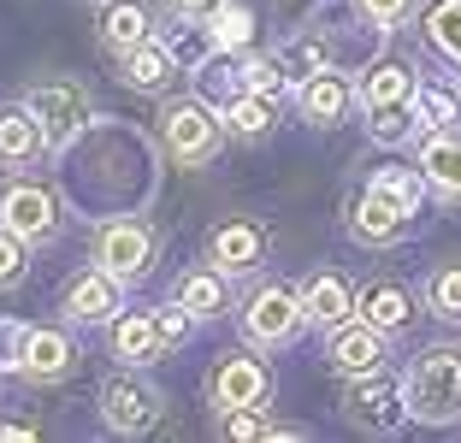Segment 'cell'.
Returning a JSON list of instances; mask_svg holds the SVG:
<instances>
[{
	"label": "cell",
	"instance_id": "8d00e7d4",
	"mask_svg": "<svg viewBox=\"0 0 461 443\" xmlns=\"http://www.w3.org/2000/svg\"><path fill=\"white\" fill-rule=\"evenodd\" d=\"M154 320H160V337H166V343H177V337H184V325H190V320H184V302H177V308H160Z\"/></svg>",
	"mask_w": 461,
	"mask_h": 443
},
{
	"label": "cell",
	"instance_id": "9c48e42d",
	"mask_svg": "<svg viewBox=\"0 0 461 443\" xmlns=\"http://www.w3.org/2000/svg\"><path fill=\"white\" fill-rule=\"evenodd\" d=\"M30 113L41 119L48 142H66V136L83 124V95L71 89V83H41V89L30 95Z\"/></svg>",
	"mask_w": 461,
	"mask_h": 443
},
{
	"label": "cell",
	"instance_id": "277c9868",
	"mask_svg": "<svg viewBox=\"0 0 461 443\" xmlns=\"http://www.w3.org/2000/svg\"><path fill=\"white\" fill-rule=\"evenodd\" d=\"M101 414H107V426L119 438H136V431H149L160 420V390L136 384V378H113L107 396H101Z\"/></svg>",
	"mask_w": 461,
	"mask_h": 443
},
{
	"label": "cell",
	"instance_id": "30bf717a",
	"mask_svg": "<svg viewBox=\"0 0 461 443\" xmlns=\"http://www.w3.org/2000/svg\"><path fill=\"white\" fill-rule=\"evenodd\" d=\"M384 361V331H373V325H355V331H338L331 337V366L349 378H366V373H379Z\"/></svg>",
	"mask_w": 461,
	"mask_h": 443
},
{
	"label": "cell",
	"instance_id": "d6a6232c",
	"mask_svg": "<svg viewBox=\"0 0 461 443\" xmlns=\"http://www.w3.org/2000/svg\"><path fill=\"white\" fill-rule=\"evenodd\" d=\"M24 343H30V331H24V325L0 320V366H24Z\"/></svg>",
	"mask_w": 461,
	"mask_h": 443
},
{
	"label": "cell",
	"instance_id": "4fadbf2b",
	"mask_svg": "<svg viewBox=\"0 0 461 443\" xmlns=\"http://www.w3.org/2000/svg\"><path fill=\"white\" fill-rule=\"evenodd\" d=\"M213 396H219V408H255L267 396V373L255 361H243V355H230L213 373Z\"/></svg>",
	"mask_w": 461,
	"mask_h": 443
},
{
	"label": "cell",
	"instance_id": "4dcf8cb0",
	"mask_svg": "<svg viewBox=\"0 0 461 443\" xmlns=\"http://www.w3.org/2000/svg\"><path fill=\"white\" fill-rule=\"evenodd\" d=\"M408 124H414V107H402V101L396 107H373V136L379 142H402Z\"/></svg>",
	"mask_w": 461,
	"mask_h": 443
},
{
	"label": "cell",
	"instance_id": "83f0119b",
	"mask_svg": "<svg viewBox=\"0 0 461 443\" xmlns=\"http://www.w3.org/2000/svg\"><path fill=\"white\" fill-rule=\"evenodd\" d=\"M408 107H414V119H420L426 131H444V124H456V101H449L444 89H420V95H408Z\"/></svg>",
	"mask_w": 461,
	"mask_h": 443
},
{
	"label": "cell",
	"instance_id": "9a60e30c",
	"mask_svg": "<svg viewBox=\"0 0 461 443\" xmlns=\"http://www.w3.org/2000/svg\"><path fill=\"white\" fill-rule=\"evenodd\" d=\"M260 260V231L255 225H225L213 231V267L219 272H249Z\"/></svg>",
	"mask_w": 461,
	"mask_h": 443
},
{
	"label": "cell",
	"instance_id": "d4e9b609",
	"mask_svg": "<svg viewBox=\"0 0 461 443\" xmlns=\"http://www.w3.org/2000/svg\"><path fill=\"white\" fill-rule=\"evenodd\" d=\"M177 302H184V313H219L225 308V278L219 272H190L177 284Z\"/></svg>",
	"mask_w": 461,
	"mask_h": 443
},
{
	"label": "cell",
	"instance_id": "603a6c76",
	"mask_svg": "<svg viewBox=\"0 0 461 443\" xmlns=\"http://www.w3.org/2000/svg\"><path fill=\"white\" fill-rule=\"evenodd\" d=\"M361 320L373 325V331H396V325L408 320V295L391 290V284H379V290L361 295Z\"/></svg>",
	"mask_w": 461,
	"mask_h": 443
},
{
	"label": "cell",
	"instance_id": "3957f363",
	"mask_svg": "<svg viewBox=\"0 0 461 443\" xmlns=\"http://www.w3.org/2000/svg\"><path fill=\"white\" fill-rule=\"evenodd\" d=\"M95 255L113 278H142V272H149V255H154V237L136 225V219H113L95 237Z\"/></svg>",
	"mask_w": 461,
	"mask_h": 443
},
{
	"label": "cell",
	"instance_id": "1f68e13d",
	"mask_svg": "<svg viewBox=\"0 0 461 443\" xmlns=\"http://www.w3.org/2000/svg\"><path fill=\"white\" fill-rule=\"evenodd\" d=\"M24 237H13V231H0V290L6 284H18V272H24V249H18Z\"/></svg>",
	"mask_w": 461,
	"mask_h": 443
},
{
	"label": "cell",
	"instance_id": "7402d4cb",
	"mask_svg": "<svg viewBox=\"0 0 461 443\" xmlns=\"http://www.w3.org/2000/svg\"><path fill=\"white\" fill-rule=\"evenodd\" d=\"M101 36H107L119 54H131V48L149 41V13H142V6H113V13L101 18Z\"/></svg>",
	"mask_w": 461,
	"mask_h": 443
},
{
	"label": "cell",
	"instance_id": "8fae6325",
	"mask_svg": "<svg viewBox=\"0 0 461 443\" xmlns=\"http://www.w3.org/2000/svg\"><path fill=\"white\" fill-rule=\"evenodd\" d=\"M66 308H71V320H83V325L113 320V313H119V278H113V272H83L66 290Z\"/></svg>",
	"mask_w": 461,
	"mask_h": 443
},
{
	"label": "cell",
	"instance_id": "d590c367",
	"mask_svg": "<svg viewBox=\"0 0 461 443\" xmlns=\"http://www.w3.org/2000/svg\"><path fill=\"white\" fill-rule=\"evenodd\" d=\"M225 431H230V438H267V426H260V420L249 414V408H237V414L225 420Z\"/></svg>",
	"mask_w": 461,
	"mask_h": 443
},
{
	"label": "cell",
	"instance_id": "ac0fdd59",
	"mask_svg": "<svg viewBox=\"0 0 461 443\" xmlns=\"http://www.w3.org/2000/svg\"><path fill=\"white\" fill-rule=\"evenodd\" d=\"M160 343L166 337H160V320H154V313H124V320L113 325V349H119L124 361H149Z\"/></svg>",
	"mask_w": 461,
	"mask_h": 443
},
{
	"label": "cell",
	"instance_id": "8992f818",
	"mask_svg": "<svg viewBox=\"0 0 461 443\" xmlns=\"http://www.w3.org/2000/svg\"><path fill=\"white\" fill-rule=\"evenodd\" d=\"M160 136L172 148L177 160H207V148H213V119H207L195 101H172L160 113Z\"/></svg>",
	"mask_w": 461,
	"mask_h": 443
},
{
	"label": "cell",
	"instance_id": "5bb4252c",
	"mask_svg": "<svg viewBox=\"0 0 461 443\" xmlns=\"http://www.w3.org/2000/svg\"><path fill=\"white\" fill-rule=\"evenodd\" d=\"M343 107H349V83L338 77V71H313L308 83H302V113H308L313 124H338L343 119Z\"/></svg>",
	"mask_w": 461,
	"mask_h": 443
},
{
	"label": "cell",
	"instance_id": "f1b7e54d",
	"mask_svg": "<svg viewBox=\"0 0 461 443\" xmlns=\"http://www.w3.org/2000/svg\"><path fill=\"white\" fill-rule=\"evenodd\" d=\"M432 41L461 66V0H444V6L432 13Z\"/></svg>",
	"mask_w": 461,
	"mask_h": 443
},
{
	"label": "cell",
	"instance_id": "7c38bea8",
	"mask_svg": "<svg viewBox=\"0 0 461 443\" xmlns=\"http://www.w3.org/2000/svg\"><path fill=\"white\" fill-rule=\"evenodd\" d=\"M41 142H48V131H41V119L30 107H6L0 113V160L6 166H30L41 154Z\"/></svg>",
	"mask_w": 461,
	"mask_h": 443
},
{
	"label": "cell",
	"instance_id": "2e32d148",
	"mask_svg": "<svg viewBox=\"0 0 461 443\" xmlns=\"http://www.w3.org/2000/svg\"><path fill=\"white\" fill-rule=\"evenodd\" d=\"M420 172L432 177L444 195H461V136H444V131H438L432 142H426V154H420Z\"/></svg>",
	"mask_w": 461,
	"mask_h": 443
},
{
	"label": "cell",
	"instance_id": "4316f807",
	"mask_svg": "<svg viewBox=\"0 0 461 443\" xmlns=\"http://www.w3.org/2000/svg\"><path fill=\"white\" fill-rule=\"evenodd\" d=\"M426 302H432L438 320H461V267H444L426 284Z\"/></svg>",
	"mask_w": 461,
	"mask_h": 443
},
{
	"label": "cell",
	"instance_id": "484cf974",
	"mask_svg": "<svg viewBox=\"0 0 461 443\" xmlns=\"http://www.w3.org/2000/svg\"><path fill=\"white\" fill-rule=\"evenodd\" d=\"M225 124L237 136H260L272 124V101L267 95H237V101H225Z\"/></svg>",
	"mask_w": 461,
	"mask_h": 443
},
{
	"label": "cell",
	"instance_id": "52a82bcc",
	"mask_svg": "<svg viewBox=\"0 0 461 443\" xmlns=\"http://www.w3.org/2000/svg\"><path fill=\"white\" fill-rule=\"evenodd\" d=\"M296 325H302V302L290 290H278V284L249 302V337H255V343H285Z\"/></svg>",
	"mask_w": 461,
	"mask_h": 443
},
{
	"label": "cell",
	"instance_id": "ffe728a7",
	"mask_svg": "<svg viewBox=\"0 0 461 443\" xmlns=\"http://www.w3.org/2000/svg\"><path fill=\"white\" fill-rule=\"evenodd\" d=\"M124 83H131V89H166V83H172V54L154 48V41L131 48V54H124Z\"/></svg>",
	"mask_w": 461,
	"mask_h": 443
},
{
	"label": "cell",
	"instance_id": "7a4b0ae2",
	"mask_svg": "<svg viewBox=\"0 0 461 443\" xmlns=\"http://www.w3.org/2000/svg\"><path fill=\"white\" fill-rule=\"evenodd\" d=\"M414 202H420V184H414L408 172H384L379 184L361 195V207H355V219H361V237H373V242L396 237V225L414 213Z\"/></svg>",
	"mask_w": 461,
	"mask_h": 443
},
{
	"label": "cell",
	"instance_id": "e575fe53",
	"mask_svg": "<svg viewBox=\"0 0 461 443\" xmlns=\"http://www.w3.org/2000/svg\"><path fill=\"white\" fill-rule=\"evenodd\" d=\"M361 13L373 18V24H402V18H408V0H361Z\"/></svg>",
	"mask_w": 461,
	"mask_h": 443
},
{
	"label": "cell",
	"instance_id": "f546056e",
	"mask_svg": "<svg viewBox=\"0 0 461 443\" xmlns=\"http://www.w3.org/2000/svg\"><path fill=\"white\" fill-rule=\"evenodd\" d=\"M320 66H326V54H320V41H296V48H290V54L278 59V71H285L290 83H308Z\"/></svg>",
	"mask_w": 461,
	"mask_h": 443
},
{
	"label": "cell",
	"instance_id": "cb8c5ba5",
	"mask_svg": "<svg viewBox=\"0 0 461 443\" xmlns=\"http://www.w3.org/2000/svg\"><path fill=\"white\" fill-rule=\"evenodd\" d=\"M408 71L402 66H373L366 71V83H361V101H366V113L373 107H396V101H408Z\"/></svg>",
	"mask_w": 461,
	"mask_h": 443
},
{
	"label": "cell",
	"instance_id": "836d02e7",
	"mask_svg": "<svg viewBox=\"0 0 461 443\" xmlns=\"http://www.w3.org/2000/svg\"><path fill=\"white\" fill-rule=\"evenodd\" d=\"M243 83L255 95H272V89H285V71H278V59H255V66L243 71Z\"/></svg>",
	"mask_w": 461,
	"mask_h": 443
},
{
	"label": "cell",
	"instance_id": "74e56055",
	"mask_svg": "<svg viewBox=\"0 0 461 443\" xmlns=\"http://www.w3.org/2000/svg\"><path fill=\"white\" fill-rule=\"evenodd\" d=\"M213 6H219V0H177V13H184V18H207Z\"/></svg>",
	"mask_w": 461,
	"mask_h": 443
},
{
	"label": "cell",
	"instance_id": "d6986e66",
	"mask_svg": "<svg viewBox=\"0 0 461 443\" xmlns=\"http://www.w3.org/2000/svg\"><path fill=\"white\" fill-rule=\"evenodd\" d=\"M71 366V343L59 331H30L24 343V373L30 378H59Z\"/></svg>",
	"mask_w": 461,
	"mask_h": 443
},
{
	"label": "cell",
	"instance_id": "e0dca14e",
	"mask_svg": "<svg viewBox=\"0 0 461 443\" xmlns=\"http://www.w3.org/2000/svg\"><path fill=\"white\" fill-rule=\"evenodd\" d=\"M302 320H313V325H343L349 320V290H343V278H313L308 290H302Z\"/></svg>",
	"mask_w": 461,
	"mask_h": 443
},
{
	"label": "cell",
	"instance_id": "44dd1931",
	"mask_svg": "<svg viewBox=\"0 0 461 443\" xmlns=\"http://www.w3.org/2000/svg\"><path fill=\"white\" fill-rule=\"evenodd\" d=\"M207 41H213V54H230V48H249V36H255V18L243 13V6H213V13L202 18Z\"/></svg>",
	"mask_w": 461,
	"mask_h": 443
},
{
	"label": "cell",
	"instance_id": "5b68a950",
	"mask_svg": "<svg viewBox=\"0 0 461 443\" xmlns=\"http://www.w3.org/2000/svg\"><path fill=\"white\" fill-rule=\"evenodd\" d=\"M0 225L13 231V237H24V242L54 237V195L41 184H13L0 195Z\"/></svg>",
	"mask_w": 461,
	"mask_h": 443
},
{
	"label": "cell",
	"instance_id": "6da1fadb",
	"mask_svg": "<svg viewBox=\"0 0 461 443\" xmlns=\"http://www.w3.org/2000/svg\"><path fill=\"white\" fill-rule=\"evenodd\" d=\"M402 402H408V414L426 420V426L461 420V349H426L420 361L408 366Z\"/></svg>",
	"mask_w": 461,
	"mask_h": 443
},
{
	"label": "cell",
	"instance_id": "ba28073f",
	"mask_svg": "<svg viewBox=\"0 0 461 443\" xmlns=\"http://www.w3.org/2000/svg\"><path fill=\"white\" fill-rule=\"evenodd\" d=\"M343 408H349V420L355 426H366V431H396L402 426V396H396L391 384H373V373L361 378V384L349 390V396H343Z\"/></svg>",
	"mask_w": 461,
	"mask_h": 443
}]
</instances>
